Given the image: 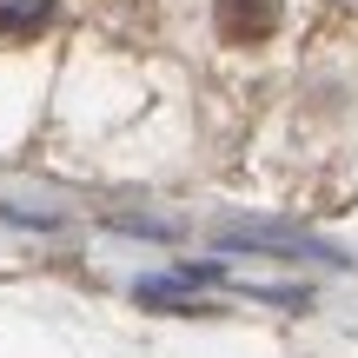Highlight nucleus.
I'll list each match as a JSON object with an SVG mask.
<instances>
[{
  "label": "nucleus",
  "mask_w": 358,
  "mask_h": 358,
  "mask_svg": "<svg viewBox=\"0 0 358 358\" xmlns=\"http://www.w3.org/2000/svg\"><path fill=\"white\" fill-rule=\"evenodd\" d=\"M272 27H279V0H219V34L239 40V47L266 40Z\"/></svg>",
  "instance_id": "1"
},
{
  "label": "nucleus",
  "mask_w": 358,
  "mask_h": 358,
  "mask_svg": "<svg viewBox=\"0 0 358 358\" xmlns=\"http://www.w3.org/2000/svg\"><path fill=\"white\" fill-rule=\"evenodd\" d=\"M47 20H53V0H0V40H7V47L34 40Z\"/></svg>",
  "instance_id": "2"
}]
</instances>
